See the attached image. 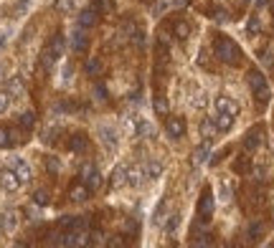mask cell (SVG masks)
Returning a JSON list of instances; mask_svg holds the SVG:
<instances>
[{"label":"cell","mask_w":274,"mask_h":248,"mask_svg":"<svg viewBox=\"0 0 274 248\" xmlns=\"http://www.w3.org/2000/svg\"><path fill=\"white\" fill-rule=\"evenodd\" d=\"M214 56L219 61L228 63V66H239L241 63V49L231 38H226V36L214 38Z\"/></svg>","instance_id":"6da1fadb"},{"label":"cell","mask_w":274,"mask_h":248,"mask_svg":"<svg viewBox=\"0 0 274 248\" xmlns=\"http://www.w3.org/2000/svg\"><path fill=\"white\" fill-rule=\"evenodd\" d=\"M246 79H249V86H251V92H254V99L259 101V106H267L272 101V89H269L264 74L257 71V69H251Z\"/></svg>","instance_id":"7a4b0ae2"},{"label":"cell","mask_w":274,"mask_h":248,"mask_svg":"<svg viewBox=\"0 0 274 248\" xmlns=\"http://www.w3.org/2000/svg\"><path fill=\"white\" fill-rule=\"evenodd\" d=\"M214 205H216V198L211 193V188H206L201 193V200H198V220L201 223H208L211 215H214Z\"/></svg>","instance_id":"3957f363"},{"label":"cell","mask_w":274,"mask_h":248,"mask_svg":"<svg viewBox=\"0 0 274 248\" xmlns=\"http://www.w3.org/2000/svg\"><path fill=\"white\" fill-rule=\"evenodd\" d=\"M81 183L87 185L89 190H99V188H102V172H99L94 165H84V170H81Z\"/></svg>","instance_id":"277c9868"},{"label":"cell","mask_w":274,"mask_h":248,"mask_svg":"<svg viewBox=\"0 0 274 248\" xmlns=\"http://www.w3.org/2000/svg\"><path fill=\"white\" fill-rule=\"evenodd\" d=\"M165 134L170 140H180L185 134V119L183 117H167L165 119Z\"/></svg>","instance_id":"5b68a950"},{"label":"cell","mask_w":274,"mask_h":248,"mask_svg":"<svg viewBox=\"0 0 274 248\" xmlns=\"http://www.w3.org/2000/svg\"><path fill=\"white\" fill-rule=\"evenodd\" d=\"M264 142V129L262 127H254V129H249L246 132V137H244V149L246 152H257Z\"/></svg>","instance_id":"8992f818"},{"label":"cell","mask_w":274,"mask_h":248,"mask_svg":"<svg viewBox=\"0 0 274 248\" xmlns=\"http://www.w3.org/2000/svg\"><path fill=\"white\" fill-rule=\"evenodd\" d=\"M10 170L18 175V180H20V183H28V180L33 177V172H31V165L28 162H23V160H20V157H10Z\"/></svg>","instance_id":"52a82bcc"},{"label":"cell","mask_w":274,"mask_h":248,"mask_svg":"<svg viewBox=\"0 0 274 248\" xmlns=\"http://www.w3.org/2000/svg\"><path fill=\"white\" fill-rule=\"evenodd\" d=\"M71 51L74 53H84V51H87L89 49V36H87V31H84V28H76L74 33H71Z\"/></svg>","instance_id":"ba28073f"},{"label":"cell","mask_w":274,"mask_h":248,"mask_svg":"<svg viewBox=\"0 0 274 248\" xmlns=\"http://www.w3.org/2000/svg\"><path fill=\"white\" fill-rule=\"evenodd\" d=\"M99 140H102V145L107 147L110 152L117 147V132H114V127H110V124H99Z\"/></svg>","instance_id":"9c48e42d"},{"label":"cell","mask_w":274,"mask_h":248,"mask_svg":"<svg viewBox=\"0 0 274 248\" xmlns=\"http://www.w3.org/2000/svg\"><path fill=\"white\" fill-rule=\"evenodd\" d=\"M264 233H267V223H264V220H251V223L246 225V238H249L251 243H259V241L264 238Z\"/></svg>","instance_id":"30bf717a"},{"label":"cell","mask_w":274,"mask_h":248,"mask_svg":"<svg viewBox=\"0 0 274 248\" xmlns=\"http://www.w3.org/2000/svg\"><path fill=\"white\" fill-rule=\"evenodd\" d=\"M216 111H226V114L236 117V114H239V104L231 99L228 94H219V97H216Z\"/></svg>","instance_id":"8fae6325"},{"label":"cell","mask_w":274,"mask_h":248,"mask_svg":"<svg viewBox=\"0 0 274 248\" xmlns=\"http://www.w3.org/2000/svg\"><path fill=\"white\" fill-rule=\"evenodd\" d=\"M0 188H3L5 193H18L20 188V180L13 170H5V172H0Z\"/></svg>","instance_id":"7c38bea8"},{"label":"cell","mask_w":274,"mask_h":248,"mask_svg":"<svg viewBox=\"0 0 274 248\" xmlns=\"http://www.w3.org/2000/svg\"><path fill=\"white\" fill-rule=\"evenodd\" d=\"M79 28H84V31H89V28H94L97 23H99V13L94 10V8H87V10H81L79 13Z\"/></svg>","instance_id":"4fadbf2b"},{"label":"cell","mask_w":274,"mask_h":248,"mask_svg":"<svg viewBox=\"0 0 274 248\" xmlns=\"http://www.w3.org/2000/svg\"><path fill=\"white\" fill-rule=\"evenodd\" d=\"M122 185H127V167L117 165V167L112 170V175H110V188L117 190V188H122Z\"/></svg>","instance_id":"5bb4252c"},{"label":"cell","mask_w":274,"mask_h":248,"mask_svg":"<svg viewBox=\"0 0 274 248\" xmlns=\"http://www.w3.org/2000/svg\"><path fill=\"white\" fill-rule=\"evenodd\" d=\"M18 228V213L15 210H5L0 215V231L3 233H13Z\"/></svg>","instance_id":"9a60e30c"},{"label":"cell","mask_w":274,"mask_h":248,"mask_svg":"<svg viewBox=\"0 0 274 248\" xmlns=\"http://www.w3.org/2000/svg\"><path fill=\"white\" fill-rule=\"evenodd\" d=\"M102 71H104V61L99 56H89L87 63H84V74L87 76H102Z\"/></svg>","instance_id":"2e32d148"},{"label":"cell","mask_w":274,"mask_h":248,"mask_svg":"<svg viewBox=\"0 0 274 248\" xmlns=\"http://www.w3.org/2000/svg\"><path fill=\"white\" fill-rule=\"evenodd\" d=\"M147 180V175H145V165H135V167H127V185H142Z\"/></svg>","instance_id":"e0dca14e"},{"label":"cell","mask_w":274,"mask_h":248,"mask_svg":"<svg viewBox=\"0 0 274 248\" xmlns=\"http://www.w3.org/2000/svg\"><path fill=\"white\" fill-rule=\"evenodd\" d=\"M208 157H211V140H206V142H201V145L196 147V152H193V165L208 162Z\"/></svg>","instance_id":"ac0fdd59"},{"label":"cell","mask_w":274,"mask_h":248,"mask_svg":"<svg viewBox=\"0 0 274 248\" xmlns=\"http://www.w3.org/2000/svg\"><path fill=\"white\" fill-rule=\"evenodd\" d=\"M64 49H66V43H64V36L58 33V36H54V41L49 43V49H46V51H49V53L54 56V61H56V58H61V56H64Z\"/></svg>","instance_id":"d6986e66"},{"label":"cell","mask_w":274,"mask_h":248,"mask_svg":"<svg viewBox=\"0 0 274 248\" xmlns=\"http://www.w3.org/2000/svg\"><path fill=\"white\" fill-rule=\"evenodd\" d=\"M211 119H214V124L219 127V132H228L234 127V117L226 114V111H216V117H211Z\"/></svg>","instance_id":"ffe728a7"},{"label":"cell","mask_w":274,"mask_h":248,"mask_svg":"<svg viewBox=\"0 0 274 248\" xmlns=\"http://www.w3.org/2000/svg\"><path fill=\"white\" fill-rule=\"evenodd\" d=\"M69 149H71V152H87V149H89L87 134H74V137L69 140Z\"/></svg>","instance_id":"44dd1931"},{"label":"cell","mask_w":274,"mask_h":248,"mask_svg":"<svg viewBox=\"0 0 274 248\" xmlns=\"http://www.w3.org/2000/svg\"><path fill=\"white\" fill-rule=\"evenodd\" d=\"M89 193H92V190H89L87 185H84V183H79V185H74V188H71L69 198H71L74 202H84V200L89 198Z\"/></svg>","instance_id":"7402d4cb"},{"label":"cell","mask_w":274,"mask_h":248,"mask_svg":"<svg viewBox=\"0 0 274 248\" xmlns=\"http://www.w3.org/2000/svg\"><path fill=\"white\" fill-rule=\"evenodd\" d=\"M92 8L102 15H114V3L112 0H92Z\"/></svg>","instance_id":"603a6c76"},{"label":"cell","mask_w":274,"mask_h":248,"mask_svg":"<svg viewBox=\"0 0 274 248\" xmlns=\"http://www.w3.org/2000/svg\"><path fill=\"white\" fill-rule=\"evenodd\" d=\"M5 92H8L10 97H23L26 86H23V81H20L18 76H13V79H8V89H5Z\"/></svg>","instance_id":"cb8c5ba5"},{"label":"cell","mask_w":274,"mask_h":248,"mask_svg":"<svg viewBox=\"0 0 274 248\" xmlns=\"http://www.w3.org/2000/svg\"><path fill=\"white\" fill-rule=\"evenodd\" d=\"M135 137H150L153 134V124L150 122H145V119H135Z\"/></svg>","instance_id":"d4e9b609"},{"label":"cell","mask_w":274,"mask_h":248,"mask_svg":"<svg viewBox=\"0 0 274 248\" xmlns=\"http://www.w3.org/2000/svg\"><path fill=\"white\" fill-rule=\"evenodd\" d=\"M18 124H20L23 132H31L36 127V114H33V111H23V114L18 117Z\"/></svg>","instance_id":"484cf974"},{"label":"cell","mask_w":274,"mask_h":248,"mask_svg":"<svg viewBox=\"0 0 274 248\" xmlns=\"http://www.w3.org/2000/svg\"><path fill=\"white\" fill-rule=\"evenodd\" d=\"M153 109H155V114H160V117H167V111H170V106H167V99H165L163 94H158V97L153 99Z\"/></svg>","instance_id":"4316f807"},{"label":"cell","mask_w":274,"mask_h":248,"mask_svg":"<svg viewBox=\"0 0 274 248\" xmlns=\"http://www.w3.org/2000/svg\"><path fill=\"white\" fill-rule=\"evenodd\" d=\"M145 175H147V180H158L163 175V165L158 160H150V162L145 165Z\"/></svg>","instance_id":"83f0119b"},{"label":"cell","mask_w":274,"mask_h":248,"mask_svg":"<svg viewBox=\"0 0 274 248\" xmlns=\"http://www.w3.org/2000/svg\"><path fill=\"white\" fill-rule=\"evenodd\" d=\"M178 225H180V215H178V213H173V215H167V218H165L163 228H165V233H167V236H173V233L178 231Z\"/></svg>","instance_id":"f1b7e54d"},{"label":"cell","mask_w":274,"mask_h":248,"mask_svg":"<svg viewBox=\"0 0 274 248\" xmlns=\"http://www.w3.org/2000/svg\"><path fill=\"white\" fill-rule=\"evenodd\" d=\"M173 33H175V38H178V41H185L188 36H191V26H188L185 20H178V23L173 26Z\"/></svg>","instance_id":"f546056e"},{"label":"cell","mask_w":274,"mask_h":248,"mask_svg":"<svg viewBox=\"0 0 274 248\" xmlns=\"http://www.w3.org/2000/svg\"><path fill=\"white\" fill-rule=\"evenodd\" d=\"M249 170H251V160L246 154H241L239 160L234 162V172H239V175H249Z\"/></svg>","instance_id":"4dcf8cb0"},{"label":"cell","mask_w":274,"mask_h":248,"mask_svg":"<svg viewBox=\"0 0 274 248\" xmlns=\"http://www.w3.org/2000/svg\"><path fill=\"white\" fill-rule=\"evenodd\" d=\"M216 132H219V127L214 124V119H203V124H201V134H203L206 140H211Z\"/></svg>","instance_id":"1f68e13d"},{"label":"cell","mask_w":274,"mask_h":248,"mask_svg":"<svg viewBox=\"0 0 274 248\" xmlns=\"http://www.w3.org/2000/svg\"><path fill=\"white\" fill-rule=\"evenodd\" d=\"M231 198H234V193H231V185L223 180V183L219 185V200H221V202H228Z\"/></svg>","instance_id":"d6a6232c"},{"label":"cell","mask_w":274,"mask_h":248,"mask_svg":"<svg viewBox=\"0 0 274 248\" xmlns=\"http://www.w3.org/2000/svg\"><path fill=\"white\" fill-rule=\"evenodd\" d=\"M165 208H167V202H165V200H160V205L155 208V215H153V223H158V225H163V223H165V218H167V215H165Z\"/></svg>","instance_id":"836d02e7"},{"label":"cell","mask_w":274,"mask_h":248,"mask_svg":"<svg viewBox=\"0 0 274 248\" xmlns=\"http://www.w3.org/2000/svg\"><path fill=\"white\" fill-rule=\"evenodd\" d=\"M33 202H36V205H49V202H51V195H49L46 190H36Z\"/></svg>","instance_id":"e575fe53"},{"label":"cell","mask_w":274,"mask_h":248,"mask_svg":"<svg viewBox=\"0 0 274 248\" xmlns=\"http://www.w3.org/2000/svg\"><path fill=\"white\" fill-rule=\"evenodd\" d=\"M10 145H13V140H10V129L0 127V149H5V147H10Z\"/></svg>","instance_id":"d590c367"},{"label":"cell","mask_w":274,"mask_h":248,"mask_svg":"<svg viewBox=\"0 0 274 248\" xmlns=\"http://www.w3.org/2000/svg\"><path fill=\"white\" fill-rule=\"evenodd\" d=\"M46 170H49L51 175H58V172H61V162L56 160V157H46Z\"/></svg>","instance_id":"8d00e7d4"},{"label":"cell","mask_w":274,"mask_h":248,"mask_svg":"<svg viewBox=\"0 0 274 248\" xmlns=\"http://www.w3.org/2000/svg\"><path fill=\"white\" fill-rule=\"evenodd\" d=\"M193 243H196V246H214V236L198 233V236H193Z\"/></svg>","instance_id":"74e56055"},{"label":"cell","mask_w":274,"mask_h":248,"mask_svg":"<svg viewBox=\"0 0 274 248\" xmlns=\"http://www.w3.org/2000/svg\"><path fill=\"white\" fill-rule=\"evenodd\" d=\"M56 10L71 13V10H74V0H56Z\"/></svg>","instance_id":"f35d334b"},{"label":"cell","mask_w":274,"mask_h":248,"mask_svg":"<svg viewBox=\"0 0 274 248\" xmlns=\"http://www.w3.org/2000/svg\"><path fill=\"white\" fill-rule=\"evenodd\" d=\"M10 109V94L8 92H0V114H5Z\"/></svg>","instance_id":"ab89813d"},{"label":"cell","mask_w":274,"mask_h":248,"mask_svg":"<svg viewBox=\"0 0 274 248\" xmlns=\"http://www.w3.org/2000/svg\"><path fill=\"white\" fill-rule=\"evenodd\" d=\"M246 31H249V33H257V31H259V15H251V18H249Z\"/></svg>","instance_id":"60d3db41"},{"label":"cell","mask_w":274,"mask_h":248,"mask_svg":"<svg viewBox=\"0 0 274 248\" xmlns=\"http://www.w3.org/2000/svg\"><path fill=\"white\" fill-rule=\"evenodd\" d=\"M94 94H97L99 101H104V99H107V86H104V84H97V86H94Z\"/></svg>","instance_id":"b9f144b4"},{"label":"cell","mask_w":274,"mask_h":248,"mask_svg":"<svg viewBox=\"0 0 274 248\" xmlns=\"http://www.w3.org/2000/svg\"><path fill=\"white\" fill-rule=\"evenodd\" d=\"M193 106L203 109V106H206V94H198V99H193Z\"/></svg>","instance_id":"7bdbcfd3"},{"label":"cell","mask_w":274,"mask_h":248,"mask_svg":"<svg viewBox=\"0 0 274 248\" xmlns=\"http://www.w3.org/2000/svg\"><path fill=\"white\" fill-rule=\"evenodd\" d=\"M216 20H219V23H226V20H228V15H226V10H216V15H214Z\"/></svg>","instance_id":"ee69618b"},{"label":"cell","mask_w":274,"mask_h":248,"mask_svg":"<svg viewBox=\"0 0 274 248\" xmlns=\"http://www.w3.org/2000/svg\"><path fill=\"white\" fill-rule=\"evenodd\" d=\"M122 238H124V236H114V238H112V241H107V243H110V246H117V248H119V246H124V241H122Z\"/></svg>","instance_id":"f6af8a7d"},{"label":"cell","mask_w":274,"mask_h":248,"mask_svg":"<svg viewBox=\"0 0 274 248\" xmlns=\"http://www.w3.org/2000/svg\"><path fill=\"white\" fill-rule=\"evenodd\" d=\"M173 3H175V5H178V8H185V5H188V3H191V0H173Z\"/></svg>","instance_id":"bcb514c9"},{"label":"cell","mask_w":274,"mask_h":248,"mask_svg":"<svg viewBox=\"0 0 274 248\" xmlns=\"http://www.w3.org/2000/svg\"><path fill=\"white\" fill-rule=\"evenodd\" d=\"M272 13H274V0H272Z\"/></svg>","instance_id":"7dc6e473"},{"label":"cell","mask_w":274,"mask_h":248,"mask_svg":"<svg viewBox=\"0 0 274 248\" xmlns=\"http://www.w3.org/2000/svg\"><path fill=\"white\" fill-rule=\"evenodd\" d=\"M241 3H251V0H241Z\"/></svg>","instance_id":"c3c4849f"},{"label":"cell","mask_w":274,"mask_h":248,"mask_svg":"<svg viewBox=\"0 0 274 248\" xmlns=\"http://www.w3.org/2000/svg\"><path fill=\"white\" fill-rule=\"evenodd\" d=\"M0 74H3V66H0Z\"/></svg>","instance_id":"681fc988"}]
</instances>
